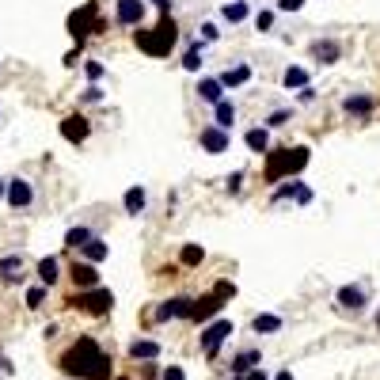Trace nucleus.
I'll use <instances>...</instances> for the list:
<instances>
[{"label":"nucleus","instance_id":"obj_6","mask_svg":"<svg viewBox=\"0 0 380 380\" xmlns=\"http://www.w3.org/2000/svg\"><path fill=\"white\" fill-rule=\"evenodd\" d=\"M69 308L88 312V316H110V308H115V293L103 289V285H95V289H76L73 297H69Z\"/></svg>","mask_w":380,"mask_h":380},{"label":"nucleus","instance_id":"obj_39","mask_svg":"<svg viewBox=\"0 0 380 380\" xmlns=\"http://www.w3.org/2000/svg\"><path fill=\"white\" fill-rule=\"evenodd\" d=\"M244 179H248V171H244V167H240V171H232L228 179H224V190H228V194H240V190H244Z\"/></svg>","mask_w":380,"mask_h":380},{"label":"nucleus","instance_id":"obj_1","mask_svg":"<svg viewBox=\"0 0 380 380\" xmlns=\"http://www.w3.org/2000/svg\"><path fill=\"white\" fill-rule=\"evenodd\" d=\"M58 369L65 372V377H76V380H110L115 365H110V354L91 339V335H80V339L58 357Z\"/></svg>","mask_w":380,"mask_h":380},{"label":"nucleus","instance_id":"obj_11","mask_svg":"<svg viewBox=\"0 0 380 380\" xmlns=\"http://www.w3.org/2000/svg\"><path fill=\"white\" fill-rule=\"evenodd\" d=\"M228 145H232V130H221V126H213V122H206L198 130V149L206 152V156H224Z\"/></svg>","mask_w":380,"mask_h":380},{"label":"nucleus","instance_id":"obj_43","mask_svg":"<svg viewBox=\"0 0 380 380\" xmlns=\"http://www.w3.org/2000/svg\"><path fill=\"white\" fill-rule=\"evenodd\" d=\"M316 99H320L316 84H308V88H300V91H297V103H305V107H308V103H316Z\"/></svg>","mask_w":380,"mask_h":380},{"label":"nucleus","instance_id":"obj_21","mask_svg":"<svg viewBox=\"0 0 380 380\" xmlns=\"http://www.w3.org/2000/svg\"><path fill=\"white\" fill-rule=\"evenodd\" d=\"M122 209H126L130 217H141L145 209H149V190L141 187V182H133V187L122 194Z\"/></svg>","mask_w":380,"mask_h":380},{"label":"nucleus","instance_id":"obj_29","mask_svg":"<svg viewBox=\"0 0 380 380\" xmlns=\"http://www.w3.org/2000/svg\"><path fill=\"white\" fill-rule=\"evenodd\" d=\"M281 327H285V320H281L278 312H259L255 320H251V331H255V335H278Z\"/></svg>","mask_w":380,"mask_h":380},{"label":"nucleus","instance_id":"obj_34","mask_svg":"<svg viewBox=\"0 0 380 380\" xmlns=\"http://www.w3.org/2000/svg\"><path fill=\"white\" fill-rule=\"evenodd\" d=\"M289 122H293V107H274L270 115L263 118L266 130H281V126H289Z\"/></svg>","mask_w":380,"mask_h":380},{"label":"nucleus","instance_id":"obj_18","mask_svg":"<svg viewBox=\"0 0 380 380\" xmlns=\"http://www.w3.org/2000/svg\"><path fill=\"white\" fill-rule=\"evenodd\" d=\"M194 91H198V103H221L228 91H224V84H221V76H198V84H194Z\"/></svg>","mask_w":380,"mask_h":380},{"label":"nucleus","instance_id":"obj_12","mask_svg":"<svg viewBox=\"0 0 380 380\" xmlns=\"http://www.w3.org/2000/svg\"><path fill=\"white\" fill-rule=\"evenodd\" d=\"M377 107H380V99L372 91H350L346 99H342V115H350L354 122H369L377 115Z\"/></svg>","mask_w":380,"mask_h":380},{"label":"nucleus","instance_id":"obj_47","mask_svg":"<svg viewBox=\"0 0 380 380\" xmlns=\"http://www.w3.org/2000/svg\"><path fill=\"white\" fill-rule=\"evenodd\" d=\"M270 380H297V377H293V372L289 369H281V372H274V377Z\"/></svg>","mask_w":380,"mask_h":380},{"label":"nucleus","instance_id":"obj_13","mask_svg":"<svg viewBox=\"0 0 380 380\" xmlns=\"http://www.w3.org/2000/svg\"><path fill=\"white\" fill-rule=\"evenodd\" d=\"M61 137L69 141V145H84V141L91 137V118L88 115H80V110H73V115H65L61 118Z\"/></svg>","mask_w":380,"mask_h":380},{"label":"nucleus","instance_id":"obj_37","mask_svg":"<svg viewBox=\"0 0 380 380\" xmlns=\"http://www.w3.org/2000/svg\"><path fill=\"white\" fill-rule=\"evenodd\" d=\"M103 99H107V91H103L99 84H88V88L80 91V103H88V107L91 103H103Z\"/></svg>","mask_w":380,"mask_h":380},{"label":"nucleus","instance_id":"obj_44","mask_svg":"<svg viewBox=\"0 0 380 380\" xmlns=\"http://www.w3.org/2000/svg\"><path fill=\"white\" fill-rule=\"evenodd\" d=\"M80 58H84V42H76L73 50L65 54V69H76V61H80Z\"/></svg>","mask_w":380,"mask_h":380},{"label":"nucleus","instance_id":"obj_48","mask_svg":"<svg viewBox=\"0 0 380 380\" xmlns=\"http://www.w3.org/2000/svg\"><path fill=\"white\" fill-rule=\"evenodd\" d=\"M4 194H8V179H0V202H4Z\"/></svg>","mask_w":380,"mask_h":380},{"label":"nucleus","instance_id":"obj_7","mask_svg":"<svg viewBox=\"0 0 380 380\" xmlns=\"http://www.w3.org/2000/svg\"><path fill=\"white\" fill-rule=\"evenodd\" d=\"M335 305H339V312H350V316H361L365 308L372 305V293L365 281H350V285H339V293H335Z\"/></svg>","mask_w":380,"mask_h":380},{"label":"nucleus","instance_id":"obj_46","mask_svg":"<svg viewBox=\"0 0 380 380\" xmlns=\"http://www.w3.org/2000/svg\"><path fill=\"white\" fill-rule=\"evenodd\" d=\"M236 380H270V377H266V372H263V365H259V369H251L248 377H236Z\"/></svg>","mask_w":380,"mask_h":380},{"label":"nucleus","instance_id":"obj_31","mask_svg":"<svg viewBox=\"0 0 380 380\" xmlns=\"http://www.w3.org/2000/svg\"><path fill=\"white\" fill-rule=\"evenodd\" d=\"M91 236H95V228H88V224H73V228L65 232V251H80Z\"/></svg>","mask_w":380,"mask_h":380},{"label":"nucleus","instance_id":"obj_49","mask_svg":"<svg viewBox=\"0 0 380 380\" xmlns=\"http://www.w3.org/2000/svg\"><path fill=\"white\" fill-rule=\"evenodd\" d=\"M377 327H380V312H377Z\"/></svg>","mask_w":380,"mask_h":380},{"label":"nucleus","instance_id":"obj_4","mask_svg":"<svg viewBox=\"0 0 380 380\" xmlns=\"http://www.w3.org/2000/svg\"><path fill=\"white\" fill-rule=\"evenodd\" d=\"M65 27H69V34H73L76 42H88V38H95V34L107 31V27H103V16H99V4H95V0H88V4H80L76 12H69Z\"/></svg>","mask_w":380,"mask_h":380},{"label":"nucleus","instance_id":"obj_40","mask_svg":"<svg viewBox=\"0 0 380 380\" xmlns=\"http://www.w3.org/2000/svg\"><path fill=\"white\" fill-rule=\"evenodd\" d=\"M198 34H202V42L209 46V42H217V38H221V27H217L213 19H209V23H202V27H198Z\"/></svg>","mask_w":380,"mask_h":380},{"label":"nucleus","instance_id":"obj_2","mask_svg":"<svg viewBox=\"0 0 380 380\" xmlns=\"http://www.w3.org/2000/svg\"><path fill=\"white\" fill-rule=\"evenodd\" d=\"M308 160H312V152H308L305 145H297V149H270V152H266L263 179H266V182H285V179H297V175L308 167Z\"/></svg>","mask_w":380,"mask_h":380},{"label":"nucleus","instance_id":"obj_9","mask_svg":"<svg viewBox=\"0 0 380 380\" xmlns=\"http://www.w3.org/2000/svg\"><path fill=\"white\" fill-rule=\"evenodd\" d=\"M194 305H198V297H187V293H179V297H167L156 305V312H152V323H175V320H190L194 316Z\"/></svg>","mask_w":380,"mask_h":380},{"label":"nucleus","instance_id":"obj_5","mask_svg":"<svg viewBox=\"0 0 380 380\" xmlns=\"http://www.w3.org/2000/svg\"><path fill=\"white\" fill-rule=\"evenodd\" d=\"M236 335V323L224 320V316H217V320H209L206 327H202L198 342H202V354H206V361H217V354H221V346Z\"/></svg>","mask_w":380,"mask_h":380},{"label":"nucleus","instance_id":"obj_8","mask_svg":"<svg viewBox=\"0 0 380 380\" xmlns=\"http://www.w3.org/2000/svg\"><path fill=\"white\" fill-rule=\"evenodd\" d=\"M232 293H236V289H232V281H217V289H213V293L198 297V305H194V316H190V320L206 327V323H209V320H213V316L224 308V297H232Z\"/></svg>","mask_w":380,"mask_h":380},{"label":"nucleus","instance_id":"obj_33","mask_svg":"<svg viewBox=\"0 0 380 380\" xmlns=\"http://www.w3.org/2000/svg\"><path fill=\"white\" fill-rule=\"evenodd\" d=\"M251 23H255L259 34H270L274 27H278V8H259L255 16H251Z\"/></svg>","mask_w":380,"mask_h":380},{"label":"nucleus","instance_id":"obj_3","mask_svg":"<svg viewBox=\"0 0 380 380\" xmlns=\"http://www.w3.org/2000/svg\"><path fill=\"white\" fill-rule=\"evenodd\" d=\"M133 42H137V50L145 54V58H167V54L175 50V42H179V23H175L171 16H160L156 27H149V31H137L133 34Z\"/></svg>","mask_w":380,"mask_h":380},{"label":"nucleus","instance_id":"obj_30","mask_svg":"<svg viewBox=\"0 0 380 380\" xmlns=\"http://www.w3.org/2000/svg\"><path fill=\"white\" fill-rule=\"evenodd\" d=\"M202 263H206V248H202V244H182V248H179V266L198 270Z\"/></svg>","mask_w":380,"mask_h":380},{"label":"nucleus","instance_id":"obj_28","mask_svg":"<svg viewBox=\"0 0 380 380\" xmlns=\"http://www.w3.org/2000/svg\"><path fill=\"white\" fill-rule=\"evenodd\" d=\"M236 115H240V110H236V103H232L228 95H224L221 103H213V126H221V130H232V126H236Z\"/></svg>","mask_w":380,"mask_h":380},{"label":"nucleus","instance_id":"obj_26","mask_svg":"<svg viewBox=\"0 0 380 380\" xmlns=\"http://www.w3.org/2000/svg\"><path fill=\"white\" fill-rule=\"evenodd\" d=\"M244 145H248L255 156H266V152L274 149V145H270V130H266V126H251V130L244 133Z\"/></svg>","mask_w":380,"mask_h":380},{"label":"nucleus","instance_id":"obj_45","mask_svg":"<svg viewBox=\"0 0 380 380\" xmlns=\"http://www.w3.org/2000/svg\"><path fill=\"white\" fill-rule=\"evenodd\" d=\"M149 4L160 12V16H171V8H175V0H149Z\"/></svg>","mask_w":380,"mask_h":380},{"label":"nucleus","instance_id":"obj_35","mask_svg":"<svg viewBox=\"0 0 380 380\" xmlns=\"http://www.w3.org/2000/svg\"><path fill=\"white\" fill-rule=\"evenodd\" d=\"M84 76H88V84H99L103 76H107V65H103L99 58H88L84 61Z\"/></svg>","mask_w":380,"mask_h":380},{"label":"nucleus","instance_id":"obj_24","mask_svg":"<svg viewBox=\"0 0 380 380\" xmlns=\"http://www.w3.org/2000/svg\"><path fill=\"white\" fill-rule=\"evenodd\" d=\"M221 84H224V91H236V88H244V84H251V65H248V61L228 65L221 73Z\"/></svg>","mask_w":380,"mask_h":380},{"label":"nucleus","instance_id":"obj_25","mask_svg":"<svg viewBox=\"0 0 380 380\" xmlns=\"http://www.w3.org/2000/svg\"><path fill=\"white\" fill-rule=\"evenodd\" d=\"M160 354H164V346H160L156 339H133L130 342V357H133V361H160Z\"/></svg>","mask_w":380,"mask_h":380},{"label":"nucleus","instance_id":"obj_32","mask_svg":"<svg viewBox=\"0 0 380 380\" xmlns=\"http://www.w3.org/2000/svg\"><path fill=\"white\" fill-rule=\"evenodd\" d=\"M23 255H0V278L4 281H19L23 278Z\"/></svg>","mask_w":380,"mask_h":380},{"label":"nucleus","instance_id":"obj_20","mask_svg":"<svg viewBox=\"0 0 380 380\" xmlns=\"http://www.w3.org/2000/svg\"><path fill=\"white\" fill-rule=\"evenodd\" d=\"M182 73H202V65H206V42L202 38H194V42H187V50H182Z\"/></svg>","mask_w":380,"mask_h":380},{"label":"nucleus","instance_id":"obj_27","mask_svg":"<svg viewBox=\"0 0 380 380\" xmlns=\"http://www.w3.org/2000/svg\"><path fill=\"white\" fill-rule=\"evenodd\" d=\"M308 84H312V73H308L305 65H289L281 73V88L285 91H300V88H308Z\"/></svg>","mask_w":380,"mask_h":380},{"label":"nucleus","instance_id":"obj_19","mask_svg":"<svg viewBox=\"0 0 380 380\" xmlns=\"http://www.w3.org/2000/svg\"><path fill=\"white\" fill-rule=\"evenodd\" d=\"M251 16H255V12H251V0H228V4H221V23H228V27L248 23Z\"/></svg>","mask_w":380,"mask_h":380},{"label":"nucleus","instance_id":"obj_14","mask_svg":"<svg viewBox=\"0 0 380 380\" xmlns=\"http://www.w3.org/2000/svg\"><path fill=\"white\" fill-rule=\"evenodd\" d=\"M149 0H115V27H141Z\"/></svg>","mask_w":380,"mask_h":380},{"label":"nucleus","instance_id":"obj_23","mask_svg":"<svg viewBox=\"0 0 380 380\" xmlns=\"http://www.w3.org/2000/svg\"><path fill=\"white\" fill-rule=\"evenodd\" d=\"M76 255H80L84 263H95V266H99V263H107V255H110V244L103 240L99 232H95V236H91V240L84 244V248L76 251Z\"/></svg>","mask_w":380,"mask_h":380},{"label":"nucleus","instance_id":"obj_16","mask_svg":"<svg viewBox=\"0 0 380 380\" xmlns=\"http://www.w3.org/2000/svg\"><path fill=\"white\" fill-rule=\"evenodd\" d=\"M69 278H73L76 289H95V285H103L99 266H95V263H84V259H73V263H69Z\"/></svg>","mask_w":380,"mask_h":380},{"label":"nucleus","instance_id":"obj_22","mask_svg":"<svg viewBox=\"0 0 380 380\" xmlns=\"http://www.w3.org/2000/svg\"><path fill=\"white\" fill-rule=\"evenodd\" d=\"M34 278L46 285V289H54L61 281V259L58 255H46V259H38V266H34Z\"/></svg>","mask_w":380,"mask_h":380},{"label":"nucleus","instance_id":"obj_10","mask_svg":"<svg viewBox=\"0 0 380 380\" xmlns=\"http://www.w3.org/2000/svg\"><path fill=\"white\" fill-rule=\"evenodd\" d=\"M4 202H8L12 213H27V209H34V202H38V194H34V182L23 179V175L8 179V194H4Z\"/></svg>","mask_w":380,"mask_h":380},{"label":"nucleus","instance_id":"obj_36","mask_svg":"<svg viewBox=\"0 0 380 380\" xmlns=\"http://www.w3.org/2000/svg\"><path fill=\"white\" fill-rule=\"evenodd\" d=\"M46 293H50V289H46V285H42V281H38V285H31V289H27V308H42V305H46Z\"/></svg>","mask_w":380,"mask_h":380},{"label":"nucleus","instance_id":"obj_17","mask_svg":"<svg viewBox=\"0 0 380 380\" xmlns=\"http://www.w3.org/2000/svg\"><path fill=\"white\" fill-rule=\"evenodd\" d=\"M259 365H263V350H259V346H244V350L232 354L228 372H232V377H248V372L259 369Z\"/></svg>","mask_w":380,"mask_h":380},{"label":"nucleus","instance_id":"obj_42","mask_svg":"<svg viewBox=\"0 0 380 380\" xmlns=\"http://www.w3.org/2000/svg\"><path fill=\"white\" fill-rule=\"evenodd\" d=\"M160 380H187V369H182V365H164V369H160Z\"/></svg>","mask_w":380,"mask_h":380},{"label":"nucleus","instance_id":"obj_41","mask_svg":"<svg viewBox=\"0 0 380 380\" xmlns=\"http://www.w3.org/2000/svg\"><path fill=\"white\" fill-rule=\"evenodd\" d=\"M312 198H316L312 187H308V182L300 179V187H297V194H293V202H297V206H312Z\"/></svg>","mask_w":380,"mask_h":380},{"label":"nucleus","instance_id":"obj_38","mask_svg":"<svg viewBox=\"0 0 380 380\" xmlns=\"http://www.w3.org/2000/svg\"><path fill=\"white\" fill-rule=\"evenodd\" d=\"M308 0H274V8H278V16H297L300 8H305Z\"/></svg>","mask_w":380,"mask_h":380},{"label":"nucleus","instance_id":"obj_15","mask_svg":"<svg viewBox=\"0 0 380 380\" xmlns=\"http://www.w3.org/2000/svg\"><path fill=\"white\" fill-rule=\"evenodd\" d=\"M308 54H312L316 65H339L342 61V42L339 38H312L308 42Z\"/></svg>","mask_w":380,"mask_h":380}]
</instances>
